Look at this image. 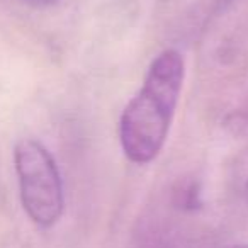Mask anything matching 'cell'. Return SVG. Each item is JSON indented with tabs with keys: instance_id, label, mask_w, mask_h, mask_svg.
Segmentation results:
<instances>
[{
	"instance_id": "obj_1",
	"label": "cell",
	"mask_w": 248,
	"mask_h": 248,
	"mask_svg": "<svg viewBox=\"0 0 248 248\" xmlns=\"http://www.w3.org/2000/svg\"><path fill=\"white\" fill-rule=\"evenodd\" d=\"M186 63L177 49H163L152 62L141 89L124 107L119 143L136 165L152 163L163 150L182 93Z\"/></svg>"
},
{
	"instance_id": "obj_2",
	"label": "cell",
	"mask_w": 248,
	"mask_h": 248,
	"mask_svg": "<svg viewBox=\"0 0 248 248\" xmlns=\"http://www.w3.org/2000/svg\"><path fill=\"white\" fill-rule=\"evenodd\" d=\"M21 202L32 223L51 228L65 209V190L60 169L46 146L31 138L21 140L14 150Z\"/></svg>"
},
{
	"instance_id": "obj_3",
	"label": "cell",
	"mask_w": 248,
	"mask_h": 248,
	"mask_svg": "<svg viewBox=\"0 0 248 248\" xmlns=\"http://www.w3.org/2000/svg\"><path fill=\"white\" fill-rule=\"evenodd\" d=\"M22 2L32 5V7H49V5H55L58 0H22Z\"/></svg>"
},
{
	"instance_id": "obj_4",
	"label": "cell",
	"mask_w": 248,
	"mask_h": 248,
	"mask_svg": "<svg viewBox=\"0 0 248 248\" xmlns=\"http://www.w3.org/2000/svg\"><path fill=\"white\" fill-rule=\"evenodd\" d=\"M245 201H247V204H248V180H247V184H245Z\"/></svg>"
},
{
	"instance_id": "obj_5",
	"label": "cell",
	"mask_w": 248,
	"mask_h": 248,
	"mask_svg": "<svg viewBox=\"0 0 248 248\" xmlns=\"http://www.w3.org/2000/svg\"><path fill=\"white\" fill-rule=\"evenodd\" d=\"M228 248H248V245H233V247H228Z\"/></svg>"
}]
</instances>
